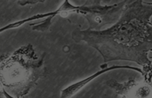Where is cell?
<instances>
[{"label":"cell","instance_id":"1","mask_svg":"<svg viewBox=\"0 0 152 98\" xmlns=\"http://www.w3.org/2000/svg\"><path fill=\"white\" fill-rule=\"evenodd\" d=\"M152 3L126 0L120 18L104 30H76L72 38L83 41L101 54L104 62H134L152 73L148 57L152 51Z\"/></svg>","mask_w":152,"mask_h":98},{"label":"cell","instance_id":"2","mask_svg":"<svg viewBox=\"0 0 152 98\" xmlns=\"http://www.w3.org/2000/svg\"><path fill=\"white\" fill-rule=\"evenodd\" d=\"M1 65V83L11 94L25 95L44 73L43 58H39L31 44L16 51Z\"/></svg>","mask_w":152,"mask_h":98},{"label":"cell","instance_id":"3","mask_svg":"<svg viewBox=\"0 0 152 98\" xmlns=\"http://www.w3.org/2000/svg\"><path fill=\"white\" fill-rule=\"evenodd\" d=\"M88 9L89 6H75L71 4L69 0H65L61 6L55 11L46 14L34 15L29 18L16 22L15 24L16 26L18 27L27 22L34 21L39 18H46L47 17V18L39 23H34L30 24V25L32 26V28L34 31L45 32L49 29L52 23V20L57 15H64L66 14L76 12L84 15L87 14Z\"/></svg>","mask_w":152,"mask_h":98},{"label":"cell","instance_id":"4","mask_svg":"<svg viewBox=\"0 0 152 98\" xmlns=\"http://www.w3.org/2000/svg\"><path fill=\"white\" fill-rule=\"evenodd\" d=\"M131 69V70H135V71H137V67L127 66H113L110 67L103 69L102 70L98 71L89 77L85 79H83L82 81L73 84L66 87L65 89H64L61 93V98H69V97H72L73 95H74L76 93H77L79 90H80L83 86H85L87 84L89 83L91 80H93L96 77H98L100 75L102 74L106 73L107 71H111L114 69Z\"/></svg>","mask_w":152,"mask_h":98},{"label":"cell","instance_id":"5","mask_svg":"<svg viewBox=\"0 0 152 98\" xmlns=\"http://www.w3.org/2000/svg\"><path fill=\"white\" fill-rule=\"evenodd\" d=\"M17 1L19 5L24 6L27 5L37 4L39 2H43L46 0H17Z\"/></svg>","mask_w":152,"mask_h":98},{"label":"cell","instance_id":"6","mask_svg":"<svg viewBox=\"0 0 152 98\" xmlns=\"http://www.w3.org/2000/svg\"><path fill=\"white\" fill-rule=\"evenodd\" d=\"M93 1L95 5H100L101 2L104 1V0H93Z\"/></svg>","mask_w":152,"mask_h":98}]
</instances>
